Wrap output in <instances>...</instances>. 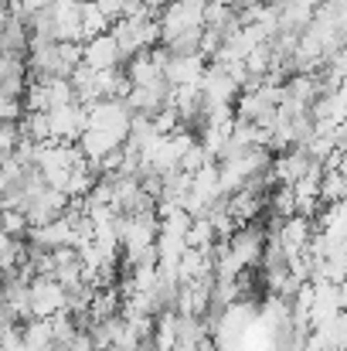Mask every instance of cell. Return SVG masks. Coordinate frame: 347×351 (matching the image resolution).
I'll list each match as a JSON object with an SVG mask.
<instances>
[{
    "label": "cell",
    "mask_w": 347,
    "mask_h": 351,
    "mask_svg": "<svg viewBox=\"0 0 347 351\" xmlns=\"http://www.w3.org/2000/svg\"><path fill=\"white\" fill-rule=\"evenodd\" d=\"M86 117H89V130H106V133H116L123 140H126L129 123H133L126 99H99L96 106L86 110Z\"/></svg>",
    "instance_id": "cell-1"
},
{
    "label": "cell",
    "mask_w": 347,
    "mask_h": 351,
    "mask_svg": "<svg viewBox=\"0 0 347 351\" xmlns=\"http://www.w3.org/2000/svg\"><path fill=\"white\" fill-rule=\"evenodd\" d=\"M48 126H51V140L55 143H79V136L89 130V117L79 103L48 110Z\"/></svg>",
    "instance_id": "cell-2"
},
{
    "label": "cell",
    "mask_w": 347,
    "mask_h": 351,
    "mask_svg": "<svg viewBox=\"0 0 347 351\" xmlns=\"http://www.w3.org/2000/svg\"><path fill=\"white\" fill-rule=\"evenodd\" d=\"M65 311V287L51 276L31 280V317H55Z\"/></svg>",
    "instance_id": "cell-3"
},
{
    "label": "cell",
    "mask_w": 347,
    "mask_h": 351,
    "mask_svg": "<svg viewBox=\"0 0 347 351\" xmlns=\"http://www.w3.org/2000/svg\"><path fill=\"white\" fill-rule=\"evenodd\" d=\"M82 65H89L92 72H110V69H123L126 58H123L113 34H99L82 45Z\"/></svg>",
    "instance_id": "cell-4"
},
{
    "label": "cell",
    "mask_w": 347,
    "mask_h": 351,
    "mask_svg": "<svg viewBox=\"0 0 347 351\" xmlns=\"http://www.w3.org/2000/svg\"><path fill=\"white\" fill-rule=\"evenodd\" d=\"M55 38L62 41H82V3L79 0H55L51 3Z\"/></svg>",
    "instance_id": "cell-5"
},
{
    "label": "cell",
    "mask_w": 347,
    "mask_h": 351,
    "mask_svg": "<svg viewBox=\"0 0 347 351\" xmlns=\"http://www.w3.org/2000/svg\"><path fill=\"white\" fill-rule=\"evenodd\" d=\"M164 79L174 86V89H184V86H201L205 79V58H170L167 69H164Z\"/></svg>",
    "instance_id": "cell-6"
},
{
    "label": "cell",
    "mask_w": 347,
    "mask_h": 351,
    "mask_svg": "<svg viewBox=\"0 0 347 351\" xmlns=\"http://www.w3.org/2000/svg\"><path fill=\"white\" fill-rule=\"evenodd\" d=\"M79 147H82V154L89 157V164H99L106 154H113V150L123 147V136L106 133V130H86V133L79 136Z\"/></svg>",
    "instance_id": "cell-7"
},
{
    "label": "cell",
    "mask_w": 347,
    "mask_h": 351,
    "mask_svg": "<svg viewBox=\"0 0 347 351\" xmlns=\"http://www.w3.org/2000/svg\"><path fill=\"white\" fill-rule=\"evenodd\" d=\"M126 75H129L133 89H140V86H150V82L164 79V69L153 62L150 51H140V55H133V58L126 62Z\"/></svg>",
    "instance_id": "cell-8"
},
{
    "label": "cell",
    "mask_w": 347,
    "mask_h": 351,
    "mask_svg": "<svg viewBox=\"0 0 347 351\" xmlns=\"http://www.w3.org/2000/svg\"><path fill=\"white\" fill-rule=\"evenodd\" d=\"M110 27H113V21L92 0H86L82 3V45L92 41V38H99V34H110Z\"/></svg>",
    "instance_id": "cell-9"
},
{
    "label": "cell",
    "mask_w": 347,
    "mask_h": 351,
    "mask_svg": "<svg viewBox=\"0 0 347 351\" xmlns=\"http://www.w3.org/2000/svg\"><path fill=\"white\" fill-rule=\"evenodd\" d=\"M17 133H21V140H31V143H48V140H51L48 113H24V117L17 119Z\"/></svg>",
    "instance_id": "cell-10"
},
{
    "label": "cell",
    "mask_w": 347,
    "mask_h": 351,
    "mask_svg": "<svg viewBox=\"0 0 347 351\" xmlns=\"http://www.w3.org/2000/svg\"><path fill=\"white\" fill-rule=\"evenodd\" d=\"M24 348L51 351V321H44V317H31V321L24 324Z\"/></svg>",
    "instance_id": "cell-11"
},
{
    "label": "cell",
    "mask_w": 347,
    "mask_h": 351,
    "mask_svg": "<svg viewBox=\"0 0 347 351\" xmlns=\"http://www.w3.org/2000/svg\"><path fill=\"white\" fill-rule=\"evenodd\" d=\"M21 106L24 113H48L51 103H48V86L44 82H27L24 96H21Z\"/></svg>",
    "instance_id": "cell-12"
},
{
    "label": "cell",
    "mask_w": 347,
    "mask_h": 351,
    "mask_svg": "<svg viewBox=\"0 0 347 351\" xmlns=\"http://www.w3.org/2000/svg\"><path fill=\"white\" fill-rule=\"evenodd\" d=\"M0 229L10 235V239H27L31 222H27L24 212H17V208H3V212H0Z\"/></svg>",
    "instance_id": "cell-13"
},
{
    "label": "cell",
    "mask_w": 347,
    "mask_h": 351,
    "mask_svg": "<svg viewBox=\"0 0 347 351\" xmlns=\"http://www.w3.org/2000/svg\"><path fill=\"white\" fill-rule=\"evenodd\" d=\"M17 143H21V133H17V123H3V126H0V164H7V160L14 157V150H17Z\"/></svg>",
    "instance_id": "cell-14"
},
{
    "label": "cell",
    "mask_w": 347,
    "mask_h": 351,
    "mask_svg": "<svg viewBox=\"0 0 347 351\" xmlns=\"http://www.w3.org/2000/svg\"><path fill=\"white\" fill-rule=\"evenodd\" d=\"M21 117H24L21 99H0V123H17Z\"/></svg>",
    "instance_id": "cell-15"
},
{
    "label": "cell",
    "mask_w": 347,
    "mask_h": 351,
    "mask_svg": "<svg viewBox=\"0 0 347 351\" xmlns=\"http://www.w3.org/2000/svg\"><path fill=\"white\" fill-rule=\"evenodd\" d=\"M21 3H24V0H7V7H10V10H14V7H21Z\"/></svg>",
    "instance_id": "cell-16"
},
{
    "label": "cell",
    "mask_w": 347,
    "mask_h": 351,
    "mask_svg": "<svg viewBox=\"0 0 347 351\" xmlns=\"http://www.w3.org/2000/svg\"><path fill=\"white\" fill-rule=\"evenodd\" d=\"M174 3H188V0H174Z\"/></svg>",
    "instance_id": "cell-17"
},
{
    "label": "cell",
    "mask_w": 347,
    "mask_h": 351,
    "mask_svg": "<svg viewBox=\"0 0 347 351\" xmlns=\"http://www.w3.org/2000/svg\"><path fill=\"white\" fill-rule=\"evenodd\" d=\"M0 126H3V123H0Z\"/></svg>",
    "instance_id": "cell-18"
}]
</instances>
